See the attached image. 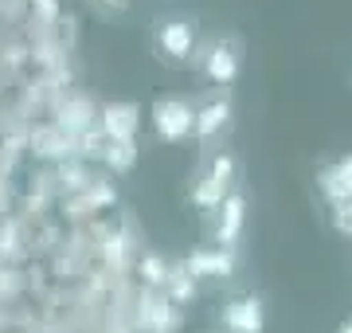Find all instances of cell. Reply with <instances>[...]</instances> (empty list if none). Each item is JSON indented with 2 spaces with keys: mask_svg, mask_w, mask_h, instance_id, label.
I'll return each mask as SVG.
<instances>
[{
  "mask_svg": "<svg viewBox=\"0 0 352 333\" xmlns=\"http://www.w3.org/2000/svg\"><path fill=\"white\" fill-rule=\"evenodd\" d=\"M192 122H196V110H192L188 98H176V94H168V98H157L153 103V129H157V138L161 141H184L192 138Z\"/></svg>",
  "mask_w": 352,
  "mask_h": 333,
  "instance_id": "cell-2",
  "label": "cell"
},
{
  "mask_svg": "<svg viewBox=\"0 0 352 333\" xmlns=\"http://www.w3.org/2000/svg\"><path fill=\"white\" fill-rule=\"evenodd\" d=\"M337 333H352V318H344V321H340V325H337Z\"/></svg>",
  "mask_w": 352,
  "mask_h": 333,
  "instance_id": "cell-16",
  "label": "cell"
},
{
  "mask_svg": "<svg viewBox=\"0 0 352 333\" xmlns=\"http://www.w3.org/2000/svg\"><path fill=\"white\" fill-rule=\"evenodd\" d=\"M204 177H212L215 184H223V189H235V177H239V161L235 153H212L208 157V173Z\"/></svg>",
  "mask_w": 352,
  "mask_h": 333,
  "instance_id": "cell-12",
  "label": "cell"
},
{
  "mask_svg": "<svg viewBox=\"0 0 352 333\" xmlns=\"http://www.w3.org/2000/svg\"><path fill=\"white\" fill-rule=\"evenodd\" d=\"M102 161L113 169V173H129L138 165V145L133 141H106L102 145Z\"/></svg>",
  "mask_w": 352,
  "mask_h": 333,
  "instance_id": "cell-11",
  "label": "cell"
},
{
  "mask_svg": "<svg viewBox=\"0 0 352 333\" xmlns=\"http://www.w3.org/2000/svg\"><path fill=\"white\" fill-rule=\"evenodd\" d=\"M243 224H247V196H243V189H231L223 204L215 208V247L235 251V244L243 239Z\"/></svg>",
  "mask_w": 352,
  "mask_h": 333,
  "instance_id": "cell-3",
  "label": "cell"
},
{
  "mask_svg": "<svg viewBox=\"0 0 352 333\" xmlns=\"http://www.w3.org/2000/svg\"><path fill=\"white\" fill-rule=\"evenodd\" d=\"M145 310H141V318H145V325H149L153 333H173L176 325H180V310L168 302V298L161 294V290H145Z\"/></svg>",
  "mask_w": 352,
  "mask_h": 333,
  "instance_id": "cell-9",
  "label": "cell"
},
{
  "mask_svg": "<svg viewBox=\"0 0 352 333\" xmlns=\"http://www.w3.org/2000/svg\"><path fill=\"white\" fill-rule=\"evenodd\" d=\"M161 294L168 298L176 310L188 306L192 298H196V279L184 270V263H180V267H168V279H164V290H161Z\"/></svg>",
  "mask_w": 352,
  "mask_h": 333,
  "instance_id": "cell-10",
  "label": "cell"
},
{
  "mask_svg": "<svg viewBox=\"0 0 352 333\" xmlns=\"http://www.w3.org/2000/svg\"><path fill=\"white\" fill-rule=\"evenodd\" d=\"M239 67H243V47L235 36H219L200 52V71L215 87H231L239 78Z\"/></svg>",
  "mask_w": 352,
  "mask_h": 333,
  "instance_id": "cell-1",
  "label": "cell"
},
{
  "mask_svg": "<svg viewBox=\"0 0 352 333\" xmlns=\"http://www.w3.org/2000/svg\"><path fill=\"white\" fill-rule=\"evenodd\" d=\"M102 133L106 141H133L141 126V110L133 103H106L102 106Z\"/></svg>",
  "mask_w": 352,
  "mask_h": 333,
  "instance_id": "cell-7",
  "label": "cell"
},
{
  "mask_svg": "<svg viewBox=\"0 0 352 333\" xmlns=\"http://www.w3.org/2000/svg\"><path fill=\"white\" fill-rule=\"evenodd\" d=\"M141 279H145V286H149V290H164V279H168V263H164L161 255H157V251H145V255H141Z\"/></svg>",
  "mask_w": 352,
  "mask_h": 333,
  "instance_id": "cell-14",
  "label": "cell"
},
{
  "mask_svg": "<svg viewBox=\"0 0 352 333\" xmlns=\"http://www.w3.org/2000/svg\"><path fill=\"white\" fill-rule=\"evenodd\" d=\"M266 325V310L258 294H239L223 302V330L227 333H263Z\"/></svg>",
  "mask_w": 352,
  "mask_h": 333,
  "instance_id": "cell-4",
  "label": "cell"
},
{
  "mask_svg": "<svg viewBox=\"0 0 352 333\" xmlns=\"http://www.w3.org/2000/svg\"><path fill=\"white\" fill-rule=\"evenodd\" d=\"M184 270L192 279H231L235 275V251H223V247H196L188 259H184Z\"/></svg>",
  "mask_w": 352,
  "mask_h": 333,
  "instance_id": "cell-6",
  "label": "cell"
},
{
  "mask_svg": "<svg viewBox=\"0 0 352 333\" xmlns=\"http://www.w3.org/2000/svg\"><path fill=\"white\" fill-rule=\"evenodd\" d=\"M157 47H161L173 63H188L196 52V24L192 20H164L157 28Z\"/></svg>",
  "mask_w": 352,
  "mask_h": 333,
  "instance_id": "cell-5",
  "label": "cell"
},
{
  "mask_svg": "<svg viewBox=\"0 0 352 333\" xmlns=\"http://www.w3.org/2000/svg\"><path fill=\"white\" fill-rule=\"evenodd\" d=\"M231 193V189H223V184H215L212 177H200L196 180V189H192V204L196 208H208V212H215V208L223 204V196Z\"/></svg>",
  "mask_w": 352,
  "mask_h": 333,
  "instance_id": "cell-13",
  "label": "cell"
},
{
  "mask_svg": "<svg viewBox=\"0 0 352 333\" xmlns=\"http://www.w3.org/2000/svg\"><path fill=\"white\" fill-rule=\"evenodd\" d=\"M227 122H231V103H227L223 94L219 98H208V103L196 110V122H192V133L200 141H212L215 133H223Z\"/></svg>",
  "mask_w": 352,
  "mask_h": 333,
  "instance_id": "cell-8",
  "label": "cell"
},
{
  "mask_svg": "<svg viewBox=\"0 0 352 333\" xmlns=\"http://www.w3.org/2000/svg\"><path fill=\"white\" fill-rule=\"evenodd\" d=\"M325 193L329 196H352V157L325 173Z\"/></svg>",
  "mask_w": 352,
  "mask_h": 333,
  "instance_id": "cell-15",
  "label": "cell"
}]
</instances>
